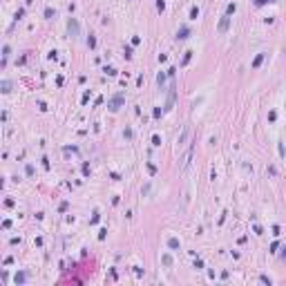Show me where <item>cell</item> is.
<instances>
[{
	"label": "cell",
	"mask_w": 286,
	"mask_h": 286,
	"mask_svg": "<svg viewBox=\"0 0 286 286\" xmlns=\"http://www.w3.org/2000/svg\"><path fill=\"white\" fill-rule=\"evenodd\" d=\"M190 18H192V20H197V18H199V7H192V9H190Z\"/></svg>",
	"instance_id": "e0dca14e"
},
{
	"label": "cell",
	"mask_w": 286,
	"mask_h": 286,
	"mask_svg": "<svg viewBox=\"0 0 286 286\" xmlns=\"http://www.w3.org/2000/svg\"><path fill=\"white\" fill-rule=\"evenodd\" d=\"M23 16H25V9H18V11H16V20H23Z\"/></svg>",
	"instance_id": "7402d4cb"
},
{
	"label": "cell",
	"mask_w": 286,
	"mask_h": 286,
	"mask_svg": "<svg viewBox=\"0 0 286 286\" xmlns=\"http://www.w3.org/2000/svg\"><path fill=\"white\" fill-rule=\"evenodd\" d=\"M14 282H16V284H25V282H27V273H16Z\"/></svg>",
	"instance_id": "7c38bea8"
},
{
	"label": "cell",
	"mask_w": 286,
	"mask_h": 286,
	"mask_svg": "<svg viewBox=\"0 0 286 286\" xmlns=\"http://www.w3.org/2000/svg\"><path fill=\"white\" fill-rule=\"evenodd\" d=\"M190 159H192V148H188V152L183 154V159H181V163H179V170H186L188 163H190Z\"/></svg>",
	"instance_id": "5b68a950"
},
{
	"label": "cell",
	"mask_w": 286,
	"mask_h": 286,
	"mask_svg": "<svg viewBox=\"0 0 286 286\" xmlns=\"http://www.w3.org/2000/svg\"><path fill=\"white\" fill-rule=\"evenodd\" d=\"M103 72H105L107 76H114V74H116V69H114V67H105V69H103Z\"/></svg>",
	"instance_id": "603a6c76"
},
{
	"label": "cell",
	"mask_w": 286,
	"mask_h": 286,
	"mask_svg": "<svg viewBox=\"0 0 286 286\" xmlns=\"http://www.w3.org/2000/svg\"><path fill=\"white\" fill-rule=\"evenodd\" d=\"M152 114H154V119H159L161 116V107H154V112H152Z\"/></svg>",
	"instance_id": "f546056e"
},
{
	"label": "cell",
	"mask_w": 286,
	"mask_h": 286,
	"mask_svg": "<svg viewBox=\"0 0 286 286\" xmlns=\"http://www.w3.org/2000/svg\"><path fill=\"white\" fill-rule=\"evenodd\" d=\"M123 103H125V96H123V94H114V96L107 101V110L110 112H119Z\"/></svg>",
	"instance_id": "6da1fadb"
},
{
	"label": "cell",
	"mask_w": 286,
	"mask_h": 286,
	"mask_svg": "<svg viewBox=\"0 0 286 286\" xmlns=\"http://www.w3.org/2000/svg\"><path fill=\"white\" fill-rule=\"evenodd\" d=\"M228 27H230V16H221V20H219V25H217V34H226L228 32Z\"/></svg>",
	"instance_id": "277c9868"
},
{
	"label": "cell",
	"mask_w": 286,
	"mask_h": 286,
	"mask_svg": "<svg viewBox=\"0 0 286 286\" xmlns=\"http://www.w3.org/2000/svg\"><path fill=\"white\" fill-rule=\"evenodd\" d=\"M161 262H163L166 266H172V257H170V255H163V257H161Z\"/></svg>",
	"instance_id": "ac0fdd59"
},
{
	"label": "cell",
	"mask_w": 286,
	"mask_h": 286,
	"mask_svg": "<svg viewBox=\"0 0 286 286\" xmlns=\"http://www.w3.org/2000/svg\"><path fill=\"white\" fill-rule=\"evenodd\" d=\"M255 7H264V5H268V2H277V0H253Z\"/></svg>",
	"instance_id": "5bb4252c"
},
{
	"label": "cell",
	"mask_w": 286,
	"mask_h": 286,
	"mask_svg": "<svg viewBox=\"0 0 286 286\" xmlns=\"http://www.w3.org/2000/svg\"><path fill=\"white\" fill-rule=\"evenodd\" d=\"M190 58H192V52L188 49V52L183 54V61H181V65H188V63H190Z\"/></svg>",
	"instance_id": "2e32d148"
},
{
	"label": "cell",
	"mask_w": 286,
	"mask_h": 286,
	"mask_svg": "<svg viewBox=\"0 0 286 286\" xmlns=\"http://www.w3.org/2000/svg\"><path fill=\"white\" fill-rule=\"evenodd\" d=\"M25 172L27 177H34V166H25Z\"/></svg>",
	"instance_id": "44dd1931"
},
{
	"label": "cell",
	"mask_w": 286,
	"mask_h": 286,
	"mask_svg": "<svg viewBox=\"0 0 286 286\" xmlns=\"http://www.w3.org/2000/svg\"><path fill=\"white\" fill-rule=\"evenodd\" d=\"M67 34H69V38H78L81 36V25H78L76 18H69L67 20Z\"/></svg>",
	"instance_id": "7a4b0ae2"
},
{
	"label": "cell",
	"mask_w": 286,
	"mask_h": 286,
	"mask_svg": "<svg viewBox=\"0 0 286 286\" xmlns=\"http://www.w3.org/2000/svg\"><path fill=\"white\" fill-rule=\"evenodd\" d=\"M152 143H154V145H161V137L154 134V137H152Z\"/></svg>",
	"instance_id": "d4e9b609"
},
{
	"label": "cell",
	"mask_w": 286,
	"mask_h": 286,
	"mask_svg": "<svg viewBox=\"0 0 286 286\" xmlns=\"http://www.w3.org/2000/svg\"><path fill=\"white\" fill-rule=\"evenodd\" d=\"M188 36H190V27H186V25H181L179 29H177V40H186Z\"/></svg>",
	"instance_id": "8992f818"
},
{
	"label": "cell",
	"mask_w": 286,
	"mask_h": 286,
	"mask_svg": "<svg viewBox=\"0 0 286 286\" xmlns=\"http://www.w3.org/2000/svg\"><path fill=\"white\" fill-rule=\"evenodd\" d=\"M235 11H237V5H235V2H230V5L226 7V16H233Z\"/></svg>",
	"instance_id": "4fadbf2b"
},
{
	"label": "cell",
	"mask_w": 286,
	"mask_h": 286,
	"mask_svg": "<svg viewBox=\"0 0 286 286\" xmlns=\"http://www.w3.org/2000/svg\"><path fill=\"white\" fill-rule=\"evenodd\" d=\"M40 161H43V168H45V170H49V161H47V157H43Z\"/></svg>",
	"instance_id": "83f0119b"
},
{
	"label": "cell",
	"mask_w": 286,
	"mask_h": 286,
	"mask_svg": "<svg viewBox=\"0 0 286 286\" xmlns=\"http://www.w3.org/2000/svg\"><path fill=\"white\" fill-rule=\"evenodd\" d=\"M125 58H132V47L125 45Z\"/></svg>",
	"instance_id": "cb8c5ba5"
},
{
	"label": "cell",
	"mask_w": 286,
	"mask_h": 286,
	"mask_svg": "<svg viewBox=\"0 0 286 286\" xmlns=\"http://www.w3.org/2000/svg\"><path fill=\"white\" fill-rule=\"evenodd\" d=\"M157 85L163 90V85H166V72H159V74H157Z\"/></svg>",
	"instance_id": "30bf717a"
},
{
	"label": "cell",
	"mask_w": 286,
	"mask_h": 286,
	"mask_svg": "<svg viewBox=\"0 0 286 286\" xmlns=\"http://www.w3.org/2000/svg\"><path fill=\"white\" fill-rule=\"evenodd\" d=\"M186 139H188V128H186L183 132H181V137H179V145H181V143H183Z\"/></svg>",
	"instance_id": "ffe728a7"
},
{
	"label": "cell",
	"mask_w": 286,
	"mask_h": 286,
	"mask_svg": "<svg viewBox=\"0 0 286 286\" xmlns=\"http://www.w3.org/2000/svg\"><path fill=\"white\" fill-rule=\"evenodd\" d=\"M11 56V47L9 45H2V65H7V58Z\"/></svg>",
	"instance_id": "9c48e42d"
},
{
	"label": "cell",
	"mask_w": 286,
	"mask_h": 286,
	"mask_svg": "<svg viewBox=\"0 0 286 286\" xmlns=\"http://www.w3.org/2000/svg\"><path fill=\"white\" fill-rule=\"evenodd\" d=\"M45 18H56V9L47 7V9H45Z\"/></svg>",
	"instance_id": "9a60e30c"
},
{
	"label": "cell",
	"mask_w": 286,
	"mask_h": 286,
	"mask_svg": "<svg viewBox=\"0 0 286 286\" xmlns=\"http://www.w3.org/2000/svg\"><path fill=\"white\" fill-rule=\"evenodd\" d=\"M168 248H172V250H179V248H181V242L177 239V237H168Z\"/></svg>",
	"instance_id": "ba28073f"
},
{
	"label": "cell",
	"mask_w": 286,
	"mask_h": 286,
	"mask_svg": "<svg viewBox=\"0 0 286 286\" xmlns=\"http://www.w3.org/2000/svg\"><path fill=\"white\" fill-rule=\"evenodd\" d=\"M259 282H264V284H268V286H271V277H266V275H262Z\"/></svg>",
	"instance_id": "f1b7e54d"
},
{
	"label": "cell",
	"mask_w": 286,
	"mask_h": 286,
	"mask_svg": "<svg viewBox=\"0 0 286 286\" xmlns=\"http://www.w3.org/2000/svg\"><path fill=\"white\" fill-rule=\"evenodd\" d=\"M282 262L286 264V246H284V253H282Z\"/></svg>",
	"instance_id": "4dcf8cb0"
},
{
	"label": "cell",
	"mask_w": 286,
	"mask_h": 286,
	"mask_svg": "<svg viewBox=\"0 0 286 286\" xmlns=\"http://www.w3.org/2000/svg\"><path fill=\"white\" fill-rule=\"evenodd\" d=\"M32 2H34V0H27V5H32Z\"/></svg>",
	"instance_id": "1f68e13d"
},
{
	"label": "cell",
	"mask_w": 286,
	"mask_h": 286,
	"mask_svg": "<svg viewBox=\"0 0 286 286\" xmlns=\"http://www.w3.org/2000/svg\"><path fill=\"white\" fill-rule=\"evenodd\" d=\"M264 58H266V54H264V52H259V54H257L255 58H253V63H250V67H253V69H257V67H259V65L264 63Z\"/></svg>",
	"instance_id": "52a82bcc"
},
{
	"label": "cell",
	"mask_w": 286,
	"mask_h": 286,
	"mask_svg": "<svg viewBox=\"0 0 286 286\" xmlns=\"http://www.w3.org/2000/svg\"><path fill=\"white\" fill-rule=\"evenodd\" d=\"M87 47H92V49L96 47V38H94V36H90V38H87Z\"/></svg>",
	"instance_id": "d6986e66"
},
{
	"label": "cell",
	"mask_w": 286,
	"mask_h": 286,
	"mask_svg": "<svg viewBox=\"0 0 286 286\" xmlns=\"http://www.w3.org/2000/svg\"><path fill=\"white\" fill-rule=\"evenodd\" d=\"M175 99H177V85L172 83V85H170V87H168V101H166V112H170V110H172L175 107Z\"/></svg>",
	"instance_id": "3957f363"
},
{
	"label": "cell",
	"mask_w": 286,
	"mask_h": 286,
	"mask_svg": "<svg viewBox=\"0 0 286 286\" xmlns=\"http://www.w3.org/2000/svg\"><path fill=\"white\" fill-rule=\"evenodd\" d=\"M157 9H159V11H163V9H166V2H163V0H159V2H157Z\"/></svg>",
	"instance_id": "484cf974"
},
{
	"label": "cell",
	"mask_w": 286,
	"mask_h": 286,
	"mask_svg": "<svg viewBox=\"0 0 286 286\" xmlns=\"http://www.w3.org/2000/svg\"><path fill=\"white\" fill-rule=\"evenodd\" d=\"M175 72H177V67H170V69H168V72H166V74H168V76H170V78H175Z\"/></svg>",
	"instance_id": "4316f807"
},
{
	"label": "cell",
	"mask_w": 286,
	"mask_h": 286,
	"mask_svg": "<svg viewBox=\"0 0 286 286\" xmlns=\"http://www.w3.org/2000/svg\"><path fill=\"white\" fill-rule=\"evenodd\" d=\"M0 87H2V94H9V92H11V81H2V83H0Z\"/></svg>",
	"instance_id": "8fae6325"
}]
</instances>
